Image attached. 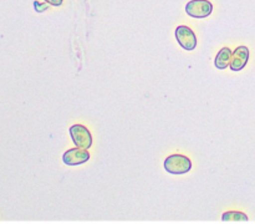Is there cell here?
<instances>
[{
  "label": "cell",
  "instance_id": "5",
  "mask_svg": "<svg viewBox=\"0 0 255 224\" xmlns=\"http://www.w3.org/2000/svg\"><path fill=\"white\" fill-rule=\"evenodd\" d=\"M90 159V153L87 149L80 148H71L69 151H66L62 156V161L65 164H69V166H79V164L85 163Z\"/></svg>",
  "mask_w": 255,
  "mask_h": 224
},
{
  "label": "cell",
  "instance_id": "9",
  "mask_svg": "<svg viewBox=\"0 0 255 224\" xmlns=\"http://www.w3.org/2000/svg\"><path fill=\"white\" fill-rule=\"evenodd\" d=\"M45 1L50 5H54V6H60L62 4V0H45Z\"/></svg>",
  "mask_w": 255,
  "mask_h": 224
},
{
  "label": "cell",
  "instance_id": "8",
  "mask_svg": "<svg viewBox=\"0 0 255 224\" xmlns=\"http://www.w3.org/2000/svg\"><path fill=\"white\" fill-rule=\"evenodd\" d=\"M222 221L223 222H229V223H236V222H248V216L244 214L243 212H237V211H231L226 212V213L222 216Z\"/></svg>",
  "mask_w": 255,
  "mask_h": 224
},
{
  "label": "cell",
  "instance_id": "6",
  "mask_svg": "<svg viewBox=\"0 0 255 224\" xmlns=\"http://www.w3.org/2000/svg\"><path fill=\"white\" fill-rule=\"evenodd\" d=\"M249 60V49L247 46H239L234 50V52L232 54V60H231V67L233 71H241L244 67L247 66Z\"/></svg>",
  "mask_w": 255,
  "mask_h": 224
},
{
  "label": "cell",
  "instance_id": "2",
  "mask_svg": "<svg viewBox=\"0 0 255 224\" xmlns=\"http://www.w3.org/2000/svg\"><path fill=\"white\" fill-rule=\"evenodd\" d=\"M70 136L72 142L80 148L89 149L92 144V137L89 129L82 124H74L70 127Z\"/></svg>",
  "mask_w": 255,
  "mask_h": 224
},
{
  "label": "cell",
  "instance_id": "4",
  "mask_svg": "<svg viewBox=\"0 0 255 224\" xmlns=\"http://www.w3.org/2000/svg\"><path fill=\"white\" fill-rule=\"evenodd\" d=\"M176 37L178 40V44L183 47L184 50L192 51L197 47V37L192 29L188 26H178L176 29Z\"/></svg>",
  "mask_w": 255,
  "mask_h": 224
},
{
  "label": "cell",
  "instance_id": "1",
  "mask_svg": "<svg viewBox=\"0 0 255 224\" xmlns=\"http://www.w3.org/2000/svg\"><path fill=\"white\" fill-rule=\"evenodd\" d=\"M192 168V162L183 154H172L164 161V169L171 174L188 173Z\"/></svg>",
  "mask_w": 255,
  "mask_h": 224
},
{
  "label": "cell",
  "instance_id": "7",
  "mask_svg": "<svg viewBox=\"0 0 255 224\" xmlns=\"http://www.w3.org/2000/svg\"><path fill=\"white\" fill-rule=\"evenodd\" d=\"M232 54H233V52H232V50L229 49V47H223L216 56V60H214V65H216L217 69H227V67L231 65Z\"/></svg>",
  "mask_w": 255,
  "mask_h": 224
},
{
  "label": "cell",
  "instance_id": "3",
  "mask_svg": "<svg viewBox=\"0 0 255 224\" xmlns=\"http://www.w3.org/2000/svg\"><path fill=\"white\" fill-rule=\"evenodd\" d=\"M212 10H213V5L208 0H192L186 6L187 14L197 19L209 16L212 14Z\"/></svg>",
  "mask_w": 255,
  "mask_h": 224
}]
</instances>
